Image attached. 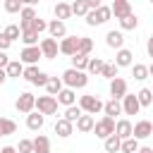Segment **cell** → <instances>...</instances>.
Instances as JSON below:
<instances>
[{
    "label": "cell",
    "mask_w": 153,
    "mask_h": 153,
    "mask_svg": "<svg viewBox=\"0 0 153 153\" xmlns=\"http://www.w3.org/2000/svg\"><path fill=\"white\" fill-rule=\"evenodd\" d=\"M62 88H65V84H62V79H60V76H50V79H48V84H45V91H48V96H53V98H55Z\"/></svg>",
    "instance_id": "cell-26"
},
{
    "label": "cell",
    "mask_w": 153,
    "mask_h": 153,
    "mask_svg": "<svg viewBox=\"0 0 153 153\" xmlns=\"http://www.w3.org/2000/svg\"><path fill=\"white\" fill-rule=\"evenodd\" d=\"M79 108L84 115H96V112H103V100L93 93H86L79 98Z\"/></svg>",
    "instance_id": "cell-2"
},
{
    "label": "cell",
    "mask_w": 153,
    "mask_h": 153,
    "mask_svg": "<svg viewBox=\"0 0 153 153\" xmlns=\"http://www.w3.org/2000/svg\"><path fill=\"white\" fill-rule=\"evenodd\" d=\"M105 45L108 48H115V50H122L124 48V33L122 31H115V29L108 31L105 33Z\"/></svg>",
    "instance_id": "cell-16"
},
{
    "label": "cell",
    "mask_w": 153,
    "mask_h": 153,
    "mask_svg": "<svg viewBox=\"0 0 153 153\" xmlns=\"http://www.w3.org/2000/svg\"><path fill=\"white\" fill-rule=\"evenodd\" d=\"M93 131H96V136H98V139H103V141H105L108 136H112V134H115V120L103 115V120H98V122L93 124Z\"/></svg>",
    "instance_id": "cell-6"
},
{
    "label": "cell",
    "mask_w": 153,
    "mask_h": 153,
    "mask_svg": "<svg viewBox=\"0 0 153 153\" xmlns=\"http://www.w3.org/2000/svg\"><path fill=\"white\" fill-rule=\"evenodd\" d=\"M69 17H72V5H69V2H57V5H55V19L65 22V19H69Z\"/></svg>",
    "instance_id": "cell-28"
},
{
    "label": "cell",
    "mask_w": 153,
    "mask_h": 153,
    "mask_svg": "<svg viewBox=\"0 0 153 153\" xmlns=\"http://www.w3.org/2000/svg\"><path fill=\"white\" fill-rule=\"evenodd\" d=\"M131 129H134V124H131L129 120H117V122H115V136H117L120 141L131 139Z\"/></svg>",
    "instance_id": "cell-17"
},
{
    "label": "cell",
    "mask_w": 153,
    "mask_h": 153,
    "mask_svg": "<svg viewBox=\"0 0 153 153\" xmlns=\"http://www.w3.org/2000/svg\"><path fill=\"white\" fill-rule=\"evenodd\" d=\"M72 14H76V17H86V14H88V2H86V0H76V2H72Z\"/></svg>",
    "instance_id": "cell-38"
},
{
    "label": "cell",
    "mask_w": 153,
    "mask_h": 153,
    "mask_svg": "<svg viewBox=\"0 0 153 153\" xmlns=\"http://www.w3.org/2000/svg\"><path fill=\"white\" fill-rule=\"evenodd\" d=\"M62 84L67 86V88H72V91H76V88H84L86 84H88V74L86 72H79V69H65L62 72Z\"/></svg>",
    "instance_id": "cell-1"
},
{
    "label": "cell",
    "mask_w": 153,
    "mask_h": 153,
    "mask_svg": "<svg viewBox=\"0 0 153 153\" xmlns=\"http://www.w3.org/2000/svg\"><path fill=\"white\" fill-rule=\"evenodd\" d=\"M33 153H50V139L45 134H38L33 139Z\"/></svg>",
    "instance_id": "cell-25"
},
{
    "label": "cell",
    "mask_w": 153,
    "mask_h": 153,
    "mask_svg": "<svg viewBox=\"0 0 153 153\" xmlns=\"http://www.w3.org/2000/svg\"><path fill=\"white\" fill-rule=\"evenodd\" d=\"M2 33H5V36H7V38L12 41V43H14L17 38H22V31H19V24H7Z\"/></svg>",
    "instance_id": "cell-39"
},
{
    "label": "cell",
    "mask_w": 153,
    "mask_h": 153,
    "mask_svg": "<svg viewBox=\"0 0 153 153\" xmlns=\"http://www.w3.org/2000/svg\"><path fill=\"white\" fill-rule=\"evenodd\" d=\"M91 50H93V41L88 38V36H79V48H76V53L79 55H91Z\"/></svg>",
    "instance_id": "cell-29"
},
{
    "label": "cell",
    "mask_w": 153,
    "mask_h": 153,
    "mask_svg": "<svg viewBox=\"0 0 153 153\" xmlns=\"http://www.w3.org/2000/svg\"><path fill=\"white\" fill-rule=\"evenodd\" d=\"M10 45H12V41L0 31V53H7V50H10Z\"/></svg>",
    "instance_id": "cell-46"
},
{
    "label": "cell",
    "mask_w": 153,
    "mask_h": 153,
    "mask_svg": "<svg viewBox=\"0 0 153 153\" xmlns=\"http://www.w3.org/2000/svg\"><path fill=\"white\" fill-rule=\"evenodd\" d=\"M5 74H7V79H19L24 74V65L19 60H10V65L5 67Z\"/></svg>",
    "instance_id": "cell-23"
},
{
    "label": "cell",
    "mask_w": 153,
    "mask_h": 153,
    "mask_svg": "<svg viewBox=\"0 0 153 153\" xmlns=\"http://www.w3.org/2000/svg\"><path fill=\"white\" fill-rule=\"evenodd\" d=\"M43 122H45V117L41 115V112H31V115H26V127L31 129V131H41L43 129Z\"/></svg>",
    "instance_id": "cell-22"
},
{
    "label": "cell",
    "mask_w": 153,
    "mask_h": 153,
    "mask_svg": "<svg viewBox=\"0 0 153 153\" xmlns=\"http://www.w3.org/2000/svg\"><path fill=\"white\" fill-rule=\"evenodd\" d=\"M41 57H43V55H41V48H38V45L22 48V53H19V62H22L24 67H33V65H36Z\"/></svg>",
    "instance_id": "cell-8"
},
{
    "label": "cell",
    "mask_w": 153,
    "mask_h": 153,
    "mask_svg": "<svg viewBox=\"0 0 153 153\" xmlns=\"http://www.w3.org/2000/svg\"><path fill=\"white\" fill-rule=\"evenodd\" d=\"M146 53H148V57H153V33H151L148 41H146Z\"/></svg>",
    "instance_id": "cell-47"
},
{
    "label": "cell",
    "mask_w": 153,
    "mask_h": 153,
    "mask_svg": "<svg viewBox=\"0 0 153 153\" xmlns=\"http://www.w3.org/2000/svg\"><path fill=\"white\" fill-rule=\"evenodd\" d=\"M148 76H153V62L148 65Z\"/></svg>",
    "instance_id": "cell-52"
},
{
    "label": "cell",
    "mask_w": 153,
    "mask_h": 153,
    "mask_svg": "<svg viewBox=\"0 0 153 153\" xmlns=\"http://www.w3.org/2000/svg\"><path fill=\"white\" fill-rule=\"evenodd\" d=\"M22 43H24V48L38 45V33H33V31H24V33H22Z\"/></svg>",
    "instance_id": "cell-41"
},
{
    "label": "cell",
    "mask_w": 153,
    "mask_h": 153,
    "mask_svg": "<svg viewBox=\"0 0 153 153\" xmlns=\"http://www.w3.org/2000/svg\"><path fill=\"white\" fill-rule=\"evenodd\" d=\"M103 115L115 120V115H122V103H120V100H115V98H110L108 103H103Z\"/></svg>",
    "instance_id": "cell-21"
},
{
    "label": "cell",
    "mask_w": 153,
    "mask_h": 153,
    "mask_svg": "<svg viewBox=\"0 0 153 153\" xmlns=\"http://www.w3.org/2000/svg\"><path fill=\"white\" fill-rule=\"evenodd\" d=\"M131 65H134V53H131L129 48L117 50V55H115V67L120 69V67H131Z\"/></svg>",
    "instance_id": "cell-18"
},
{
    "label": "cell",
    "mask_w": 153,
    "mask_h": 153,
    "mask_svg": "<svg viewBox=\"0 0 153 153\" xmlns=\"http://www.w3.org/2000/svg\"><path fill=\"white\" fill-rule=\"evenodd\" d=\"M103 60L100 57H88V67H86V74H100L103 72Z\"/></svg>",
    "instance_id": "cell-37"
},
{
    "label": "cell",
    "mask_w": 153,
    "mask_h": 153,
    "mask_svg": "<svg viewBox=\"0 0 153 153\" xmlns=\"http://www.w3.org/2000/svg\"><path fill=\"white\" fill-rule=\"evenodd\" d=\"M151 134H153V122H148V120H139V122L134 124V129H131V136H134L136 141L148 139Z\"/></svg>",
    "instance_id": "cell-10"
},
{
    "label": "cell",
    "mask_w": 153,
    "mask_h": 153,
    "mask_svg": "<svg viewBox=\"0 0 153 153\" xmlns=\"http://www.w3.org/2000/svg\"><path fill=\"white\" fill-rule=\"evenodd\" d=\"M36 112H41L43 117L45 115H55L57 117V98H53V96H38L36 98Z\"/></svg>",
    "instance_id": "cell-4"
},
{
    "label": "cell",
    "mask_w": 153,
    "mask_h": 153,
    "mask_svg": "<svg viewBox=\"0 0 153 153\" xmlns=\"http://www.w3.org/2000/svg\"><path fill=\"white\" fill-rule=\"evenodd\" d=\"M136 26H139V19H136L134 12H131L129 17H124V19H120V29H122V31H134Z\"/></svg>",
    "instance_id": "cell-33"
},
{
    "label": "cell",
    "mask_w": 153,
    "mask_h": 153,
    "mask_svg": "<svg viewBox=\"0 0 153 153\" xmlns=\"http://www.w3.org/2000/svg\"><path fill=\"white\" fill-rule=\"evenodd\" d=\"M48 33H50L53 41H62V38L67 36V26H65V22H60V19L48 22Z\"/></svg>",
    "instance_id": "cell-15"
},
{
    "label": "cell",
    "mask_w": 153,
    "mask_h": 153,
    "mask_svg": "<svg viewBox=\"0 0 153 153\" xmlns=\"http://www.w3.org/2000/svg\"><path fill=\"white\" fill-rule=\"evenodd\" d=\"M7 81V74H5V69H0V84H5Z\"/></svg>",
    "instance_id": "cell-50"
},
{
    "label": "cell",
    "mask_w": 153,
    "mask_h": 153,
    "mask_svg": "<svg viewBox=\"0 0 153 153\" xmlns=\"http://www.w3.org/2000/svg\"><path fill=\"white\" fill-rule=\"evenodd\" d=\"M57 48H60V53L62 55H76V48H79V36H65L60 43H57Z\"/></svg>",
    "instance_id": "cell-11"
},
{
    "label": "cell",
    "mask_w": 153,
    "mask_h": 153,
    "mask_svg": "<svg viewBox=\"0 0 153 153\" xmlns=\"http://www.w3.org/2000/svg\"><path fill=\"white\" fill-rule=\"evenodd\" d=\"M110 17H112L110 5H100L98 10H91V12H88L84 19H86V24H88V26H100V24H105Z\"/></svg>",
    "instance_id": "cell-3"
},
{
    "label": "cell",
    "mask_w": 153,
    "mask_h": 153,
    "mask_svg": "<svg viewBox=\"0 0 153 153\" xmlns=\"http://www.w3.org/2000/svg\"><path fill=\"white\" fill-rule=\"evenodd\" d=\"M22 76H24L29 84H33V86H45L48 79H50L45 72L38 69V65H33V67H24V74H22Z\"/></svg>",
    "instance_id": "cell-5"
},
{
    "label": "cell",
    "mask_w": 153,
    "mask_h": 153,
    "mask_svg": "<svg viewBox=\"0 0 153 153\" xmlns=\"http://www.w3.org/2000/svg\"><path fill=\"white\" fill-rule=\"evenodd\" d=\"M81 115H84V112H81V108H79V105H69V108H65V115H62V117H65L67 122H72V124H74Z\"/></svg>",
    "instance_id": "cell-34"
},
{
    "label": "cell",
    "mask_w": 153,
    "mask_h": 153,
    "mask_svg": "<svg viewBox=\"0 0 153 153\" xmlns=\"http://www.w3.org/2000/svg\"><path fill=\"white\" fill-rule=\"evenodd\" d=\"M14 108H17L19 112H24V115H31V112L36 110V96H33V93H29V91L19 93V98H17Z\"/></svg>",
    "instance_id": "cell-7"
},
{
    "label": "cell",
    "mask_w": 153,
    "mask_h": 153,
    "mask_svg": "<svg viewBox=\"0 0 153 153\" xmlns=\"http://www.w3.org/2000/svg\"><path fill=\"white\" fill-rule=\"evenodd\" d=\"M19 17H22V22H33V19H36V10H33L31 5H24L22 12H19Z\"/></svg>",
    "instance_id": "cell-44"
},
{
    "label": "cell",
    "mask_w": 153,
    "mask_h": 153,
    "mask_svg": "<svg viewBox=\"0 0 153 153\" xmlns=\"http://www.w3.org/2000/svg\"><path fill=\"white\" fill-rule=\"evenodd\" d=\"M31 31H33V33H38V36H41V33H43V31H48V22H45V19H41V17H38V14H36V19H33V22H31Z\"/></svg>",
    "instance_id": "cell-40"
},
{
    "label": "cell",
    "mask_w": 153,
    "mask_h": 153,
    "mask_svg": "<svg viewBox=\"0 0 153 153\" xmlns=\"http://www.w3.org/2000/svg\"><path fill=\"white\" fill-rule=\"evenodd\" d=\"M86 67H88V57L86 55H72V69H79V72H86Z\"/></svg>",
    "instance_id": "cell-36"
},
{
    "label": "cell",
    "mask_w": 153,
    "mask_h": 153,
    "mask_svg": "<svg viewBox=\"0 0 153 153\" xmlns=\"http://www.w3.org/2000/svg\"><path fill=\"white\" fill-rule=\"evenodd\" d=\"M55 98H57V105H65V108L76 105V91H72V88H67V86H65Z\"/></svg>",
    "instance_id": "cell-19"
},
{
    "label": "cell",
    "mask_w": 153,
    "mask_h": 153,
    "mask_svg": "<svg viewBox=\"0 0 153 153\" xmlns=\"http://www.w3.org/2000/svg\"><path fill=\"white\" fill-rule=\"evenodd\" d=\"M14 148H17V153H33V141L31 139H22L19 146H14Z\"/></svg>",
    "instance_id": "cell-45"
},
{
    "label": "cell",
    "mask_w": 153,
    "mask_h": 153,
    "mask_svg": "<svg viewBox=\"0 0 153 153\" xmlns=\"http://www.w3.org/2000/svg\"><path fill=\"white\" fill-rule=\"evenodd\" d=\"M100 76H105V79H115L117 76V67H115V62H105L103 65V72H100Z\"/></svg>",
    "instance_id": "cell-42"
},
{
    "label": "cell",
    "mask_w": 153,
    "mask_h": 153,
    "mask_svg": "<svg viewBox=\"0 0 153 153\" xmlns=\"http://www.w3.org/2000/svg\"><path fill=\"white\" fill-rule=\"evenodd\" d=\"M38 48H41V55L48 57V60H55L57 53H60L57 41H53V38H43V41H38Z\"/></svg>",
    "instance_id": "cell-12"
},
{
    "label": "cell",
    "mask_w": 153,
    "mask_h": 153,
    "mask_svg": "<svg viewBox=\"0 0 153 153\" xmlns=\"http://www.w3.org/2000/svg\"><path fill=\"white\" fill-rule=\"evenodd\" d=\"M76 129L81 131V134H86V131H93V124H96V120H93V115H81L76 122Z\"/></svg>",
    "instance_id": "cell-24"
},
{
    "label": "cell",
    "mask_w": 153,
    "mask_h": 153,
    "mask_svg": "<svg viewBox=\"0 0 153 153\" xmlns=\"http://www.w3.org/2000/svg\"><path fill=\"white\" fill-rule=\"evenodd\" d=\"M10 65V57H7V53H0V69H5Z\"/></svg>",
    "instance_id": "cell-48"
},
{
    "label": "cell",
    "mask_w": 153,
    "mask_h": 153,
    "mask_svg": "<svg viewBox=\"0 0 153 153\" xmlns=\"http://www.w3.org/2000/svg\"><path fill=\"white\" fill-rule=\"evenodd\" d=\"M131 76H134L136 81H143V79H148V65H141V62L131 65Z\"/></svg>",
    "instance_id": "cell-30"
},
{
    "label": "cell",
    "mask_w": 153,
    "mask_h": 153,
    "mask_svg": "<svg viewBox=\"0 0 153 153\" xmlns=\"http://www.w3.org/2000/svg\"><path fill=\"white\" fill-rule=\"evenodd\" d=\"M22 7H24V2H22V0H5V12H10V14L22 12Z\"/></svg>",
    "instance_id": "cell-43"
},
{
    "label": "cell",
    "mask_w": 153,
    "mask_h": 153,
    "mask_svg": "<svg viewBox=\"0 0 153 153\" xmlns=\"http://www.w3.org/2000/svg\"><path fill=\"white\" fill-rule=\"evenodd\" d=\"M120 146H122V141L112 134V136H108L105 141H103V148H105V153H120Z\"/></svg>",
    "instance_id": "cell-32"
},
{
    "label": "cell",
    "mask_w": 153,
    "mask_h": 153,
    "mask_svg": "<svg viewBox=\"0 0 153 153\" xmlns=\"http://www.w3.org/2000/svg\"><path fill=\"white\" fill-rule=\"evenodd\" d=\"M127 93H129L127 79H122V76H115V79L110 81V96H112L115 100H122V98H124Z\"/></svg>",
    "instance_id": "cell-9"
},
{
    "label": "cell",
    "mask_w": 153,
    "mask_h": 153,
    "mask_svg": "<svg viewBox=\"0 0 153 153\" xmlns=\"http://www.w3.org/2000/svg\"><path fill=\"white\" fill-rule=\"evenodd\" d=\"M120 103H122V115H139V110H141V105L136 100V93H127Z\"/></svg>",
    "instance_id": "cell-13"
},
{
    "label": "cell",
    "mask_w": 153,
    "mask_h": 153,
    "mask_svg": "<svg viewBox=\"0 0 153 153\" xmlns=\"http://www.w3.org/2000/svg\"><path fill=\"white\" fill-rule=\"evenodd\" d=\"M0 153H17V148H14V146H2Z\"/></svg>",
    "instance_id": "cell-49"
},
{
    "label": "cell",
    "mask_w": 153,
    "mask_h": 153,
    "mask_svg": "<svg viewBox=\"0 0 153 153\" xmlns=\"http://www.w3.org/2000/svg\"><path fill=\"white\" fill-rule=\"evenodd\" d=\"M110 12L115 14V19H124L131 14V5H129V0H115L110 5Z\"/></svg>",
    "instance_id": "cell-14"
},
{
    "label": "cell",
    "mask_w": 153,
    "mask_h": 153,
    "mask_svg": "<svg viewBox=\"0 0 153 153\" xmlns=\"http://www.w3.org/2000/svg\"><path fill=\"white\" fill-rule=\"evenodd\" d=\"M139 153H153V148H148V146H141V148H139Z\"/></svg>",
    "instance_id": "cell-51"
},
{
    "label": "cell",
    "mask_w": 153,
    "mask_h": 153,
    "mask_svg": "<svg viewBox=\"0 0 153 153\" xmlns=\"http://www.w3.org/2000/svg\"><path fill=\"white\" fill-rule=\"evenodd\" d=\"M139 148H141V146H139V141L131 136V139H124V141H122L120 153H139Z\"/></svg>",
    "instance_id": "cell-35"
},
{
    "label": "cell",
    "mask_w": 153,
    "mask_h": 153,
    "mask_svg": "<svg viewBox=\"0 0 153 153\" xmlns=\"http://www.w3.org/2000/svg\"><path fill=\"white\" fill-rule=\"evenodd\" d=\"M136 100H139V105H141V108L153 105V91H151V88H141V91L136 93Z\"/></svg>",
    "instance_id": "cell-31"
},
{
    "label": "cell",
    "mask_w": 153,
    "mask_h": 153,
    "mask_svg": "<svg viewBox=\"0 0 153 153\" xmlns=\"http://www.w3.org/2000/svg\"><path fill=\"white\" fill-rule=\"evenodd\" d=\"M55 134H57L60 139H67V136L74 134V124L67 122L65 117H60V120H55Z\"/></svg>",
    "instance_id": "cell-20"
},
{
    "label": "cell",
    "mask_w": 153,
    "mask_h": 153,
    "mask_svg": "<svg viewBox=\"0 0 153 153\" xmlns=\"http://www.w3.org/2000/svg\"><path fill=\"white\" fill-rule=\"evenodd\" d=\"M14 131H17V122L10 120V117H0V139L2 136H10Z\"/></svg>",
    "instance_id": "cell-27"
}]
</instances>
